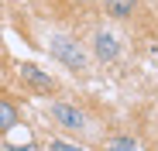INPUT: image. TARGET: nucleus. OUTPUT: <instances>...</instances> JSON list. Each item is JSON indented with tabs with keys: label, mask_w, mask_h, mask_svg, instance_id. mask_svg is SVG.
<instances>
[{
	"label": "nucleus",
	"mask_w": 158,
	"mask_h": 151,
	"mask_svg": "<svg viewBox=\"0 0 158 151\" xmlns=\"http://www.w3.org/2000/svg\"><path fill=\"white\" fill-rule=\"evenodd\" d=\"M48 52H52V59H59L65 69H72V72H83L86 69V52L79 48V41L76 38H69V35H52L48 38Z\"/></svg>",
	"instance_id": "f257e3e1"
},
{
	"label": "nucleus",
	"mask_w": 158,
	"mask_h": 151,
	"mask_svg": "<svg viewBox=\"0 0 158 151\" xmlns=\"http://www.w3.org/2000/svg\"><path fill=\"white\" fill-rule=\"evenodd\" d=\"M48 113H52V120H55L59 127H65V131H83V127H86V117L79 113L76 107H69V103H52Z\"/></svg>",
	"instance_id": "f03ea898"
},
{
	"label": "nucleus",
	"mask_w": 158,
	"mask_h": 151,
	"mask_svg": "<svg viewBox=\"0 0 158 151\" xmlns=\"http://www.w3.org/2000/svg\"><path fill=\"white\" fill-rule=\"evenodd\" d=\"M93 52H96L100 62H114V59L120 55V45H117V38H114L110 31H96V38H93Z\"/></svg>",
	"instance_id": "7ed1b4c3"
},
{
	"label": "nucleus",
	"mask_w": 158,
	"mask_h": 151,
	"mask_svg": "<svg viewBox=\"0 0 158 151\" xmlns=\"http://www.w3.org/2000/svg\"><path fill=\"white\" fill-rule=\"evenodd\" d=\"M21 79L24 83H31L35 89H41V93H52V89H55V83H52V76H45L38 65H31V62H24L21 65Z\"/></svg>",
	"instance_id": "20e7f679"
},
{
	"label": "nucleus",
	"mask_w": 158,
	"mask_h": 151,
	"mask_svg": "<svg viewBox=\"0 0 158 151\" xmlns=\"http://www.w3.org/2000/svg\"><path fill=\"white\" fill-rule=\"evenodd\" d=\"M103 7H107V14H110V17L127 21L131 14L138 10V0H103Z\"/></svg>",
	"instance_id": "39448f33"
},
{
	"label": "nucleus",
	"mask_w": 158,
	"mask_h": 151,
	"mask_svg": "<svg viewBox=\"0 0 158 151\" xmlns=\"http://www.w3.org/2000/svg\"><path fill=\"white\" fill-rule=\"evenodd\" d=\"M103 151H141V144H138L134 137L117 134V137H110V141H107V148H103Z\"/></svg>",
	"instance_id": "423d86ee"
},
{
	"label": "nucleus",
	"mask_w": 158,
	"mask_h": 151,
	"mask_svg": "<svg viewBox=\"0 0 158 151\" xmlns=\"http://www.w3.org/2000/svg\"><path fill=\"white\" fill-rule=\"evenodd\" d=\"M17 124V110L7 103V100H0V131H10Z\"/></svg>",
	"instance_id": "0eeeda50"
},
{
	"label": "nucleus",
	"mask_w": 158,
	"mask_h": 151,
	"mask_svg": "<svg viewBox=\"0 0 158 151\" xmlns=\"http://www.w3.org/2000/svg\"><path fill=\"white\" fill-rule=\"evenodd\" d=\"M52 151H83L79 144H69V141H52Z\"/></svg>",
	"instance_id": "6e6552de"
},
{
	"label": "nucleus",
	"mask_w": 158,
	"mask_h": 151,
	"mask_svg": "<svg viewBox=\"0 0 158 151\" xmlns=\"http://www.w3.org/2000/svg\"><path fill=\"white\" fill-rule=\"evenodd\" d=\"M79 4H89V0H79Z\"/></svg>",
	"instance_id": "1a4fd4ad"
}]
</instances>
